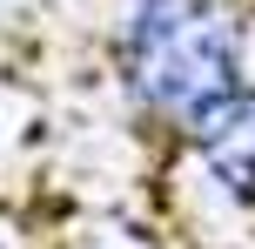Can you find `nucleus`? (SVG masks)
Wrapping results in <instances>:
<instances>
[{
  "mask_svg": "<svg viewBox=\"0 0 255 249\" xmlns=\"http://www.w3.org/2000/svg\"><path fill=\"white\" fill-rule=\"evenodd\" d=\"M115 74L141 121L188 135L208 108L249 88L242 20L222 0H128L115 27Z\"/></svg>",
  "mask_w": 255,
  "mask_h": 249,
  "instance_id": "nucleus-1",
  "label": "nucleus"
},
{
  "mask_svg": "<svg viewBox=\"0 0 255 249\" xmlns=\"http://www.w3.org/2000/svg\"><path fill=\"white\" fill-rule=\"evenodd\" d=\"M181 142H188V155L202 162L208 189H215L229 209L255 216V81L235 88L222 108H208Z\"/></svg>",
  "mask_w": 255,
  "mask_h": 249,
  "instance_id": "nucleus-2",
  "label": "nucleus"
}]
</instances>
